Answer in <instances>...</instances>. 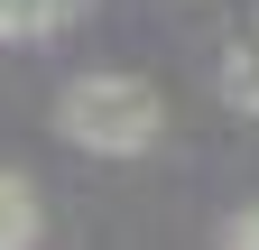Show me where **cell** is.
I'll list each match as a JSON object with an SVG mask.
<instances>
[{
    "instance_id": "1",
    "label": "cell",
    "mask_w": 259,
    "mask_h": 250,
    "mask_svg": "<svg viewBox=\"0 0 259 250\" xmlns=\"http://www.w3.org/2000/svg\"><path fill=\"white\" fill-rule=\"evenodd\" d=\"M56 130L93 158H148L167 139V102L148 74H74L56 93Z\"/></svg>"
},
{
    "instance_id": "2",
    "label": "cell",
    "mask_w": 259,
    "mask_h": 250,
    "mask_svg": "<svg viewBox=\"0 0 259 250\" xmlns=\"http://www.w3.org/2000/svg\"><path fill=\"white\" fill-rule=\"evenodd\" d=\"M213 84H222V102H232V111H250V120H259V19H250V28H232V47H222Z\"/></svg>"
},
{
    "instance_id": "3",
    "label": "cell",
    "mask_w": 259,
    "mask_h": 250,
    "mask_svg": "<svg viewBox=\"0 0 259 250\" xmlns=\"http://www.w3.org/2000/svg\"><path fill=\"white\" fill-rule=\"evenodd\" d=\"M93 0H0V37H56V28H74Z\"/></svg>"
},
{
    "instance_id": "4",
    "label": "cell",
    "mask_w": 259,
    "mask_h": 250,
    "mask_svg": "<svg viewBox=\"0 0 259 250\" xmlns=\"http://www.w3.org/2000/svg\"><path fill=\"white\" fill-rule=\"evenodd\" d=\"M0 250H37V185L0 167Z\"/></svg>"
},
{
    "instance_id": "5",
    "label": "cell",
    "mask_w": 259,
    "mask_h": 250,
    "mask_svg": "<svg viewBox=\"0 0 259 250\" xmlns=\"http://www.w3.org/2000/svg\"><path fill=\"white\" fill-rule=\"evenodd\" d=\"M222 250H259V213H241V223L222 232Z\"/></svg>"
}]
</instances>
